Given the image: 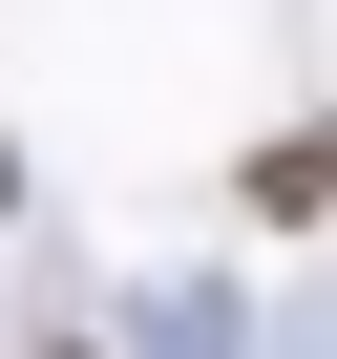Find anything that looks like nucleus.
<instances>
[{"mask_svg": "<svg viewBox=\"0 0 337 359\" xmlns=\"http://www.w3.org/2000/svg\"><path fill=\"white\" fill-rule=\"evenodd\" d=\"M232 191H253V233H316V212H337V127H274Z\"/></svg>", "mask_w": 337, "mask_h": 359, "instance_id": "f257e3e1", "label": "nucleus"}, {"mask_svg": "<svg viewBox=\"0 0 337 359\" xmlns=\"http://www.w3.org/2000/svg\"><path fill=\"white\" fill-rule=\"evenodd\" d=\"M127 359H232V275H168V296H148V338H127Z\"/></svg>", "mask_w": 337, "mask_h": 359, "instance_id": "f03ea898", "label": "nucleus"}, {"mask_svg": "<svg viewBox=\"0 0 337 359\" xmlns=\"http://www.w3.org/2000/svg\"><path fill=\"white\" fill-rule=\"evenodd\" d=\"M0 212H22V127H0Z\"/></svg>", "mask_w": 337, "mask_h": 359, "instance_id": "7ed1b4c3", "label": "nucleus"}, {"mask_svg": "<svg viewBox=\"0 0 337 359\" xmlns=\"http://www.w3.org/2000/svg\"><path fill=\"white\" fill-rule=\"evenodd\" d=\"M43 359H85V338H43Z\"/></svg>", "mask_w": 337, "mask_h": 359, "instance_id": "20e7f679", "label": "nucleus"}]
</instances>
